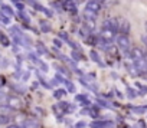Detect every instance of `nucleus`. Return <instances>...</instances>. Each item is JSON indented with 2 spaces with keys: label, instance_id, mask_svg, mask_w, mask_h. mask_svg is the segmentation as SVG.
Here are the masks:
<instances>
[{
  "label": "nucleus",
  "instance_id": "obj_11",
  "mask_svg": "<svg viewBox=\"0 0 147 128\" xmlns=\"http://www.w3.org/2000/svg\"><path fill=\"white\" fill-rule=\"evenodd\" d=\"M90 58H91V60H94L95 63H98L100 66H102V68L105 66L104 63L101 62V59H100V56H98V53H97L95 50H90Z\"/></svg>",
  "mask_w": 147,
  "mask_h": 128
},
{
  "label": "nucleus",
  "instance_id": "obj_10",
  "mask_svg": "<svg viewBox=\"0 0 147 128\" xmlns=\"http://www.w3.org/2000/svg\"><path fill=\"white\" fill-rule=\"evenodd\" d=\"M22 128H39V122L36 119H32V118L30 119H25Z\"/></svg>",
  "mask_w": 147,
  "mask_h": 128
},
{
  "label": "nucleus",
  "instance_id": "obj_30",
  "mask_svg": "<svg viewBox=\"0 0 147 128\" xmlns=\"http://www.w3.org/2000/svg\"><path fill=\"white\" fill-rule=\"evenodd\" d=\"M127 94H128V98H136L137 97V92H134L131 88H127Z\"/></svg>",
  "mask_w": 147,
  "mask_h": 128
},
{
  "label": "nucleus",
  "instance_id": "obj_34",
  "mask_svg": "<svg viewBox=\"0 0 147 128\" xmlns=\"http://www.w3.org/2000/svg\"><path fill=\"white\" fill-rule=\"evenodd\" d=\"M16 7H18L20 12H23V10H25V5H23L22 2H18V3H16Z\"/></svg>",
  "mask_w": 147,
  "mask_h": 128
},
{
  "label": "nucleus",
  "instance_id": "obj_16",
  "mask_svg": "<svg viewBox=\"0 0 147 128\" xmlns=\"http://www.w3.org/2000/svg\"><path fill=\"white\" fill-rule=\"evenodd\" d=\"M55 69L59 72V75H62L63 78H66V76H69V71L68 69H65V68H62V66H59V65H55Z\"/></svg>",
  "mask_w": 147,
  "mask_h": 128
},
{
  "label": "nucleus",
  "instance_id": "obj_35",
  "mask_svg": "<svg viewBox=\"0 0 147 128\" xmlns=\"http://www.w3.org/2000/svg\"><path fill=\"white\" fill-rule=\"evenodd\" d=\"M6 95H0V107H2V105H5V102H6Z\"/></svg>",
  "mask_w": 147,
  "mask_h": 128
},
{
  "label": "nucleus",
  "instance_id": "obj_1",
  "mask_svg": "<svg viewBox=\"0 0 147 128\" xmlns=\"http://www.w3.org/2000/svg\"><path fill=\"white\" fill-rule=\"evenodd\" d=\"M80 82H81L85 88L91 89L92 92H98V86H97L95 81H94V79H91V76H85V75H82V76L80 78Z\"/></svg>",
  "mask_w": 147,
  "mask_h": 128
},
{
  "label": "nucleus",
  "instance_id": "obj_44",
  "mask_svg": "<svg viewBox=\"0 0 147 128\" xmlns=\"http://www.w3.org/2000/svg\"><path fill=\"white\" fill-rule=\"evenodd\" d=\"M13 2H15V3H18V2H19V0H13Z\"/></svg>",
  "mask_w": 147,
  "mask_h": 128
},
{
  "label": "nucleus",
  "instance_id": "obj_24",
  "mask_svg": "<svg viewBox=\"0 0 147 128\" xmlns=\"http://www.w3.org/2000/svg\"><path fill=\"white\" fill-rule=\"evenodd\" d=\"M9 124H10L9 115H0V125H9Z\"/></svg>",
  "mask_w": 147,
  "mask_h": 128
},
{
  "label": "nucleus",
  "instance_id": "obj_37",
  "mask_svg": "<svg viewBox=\"0 0 147 128\" xmlns=\"http://www.w3.org/2000/svg\"><path fill=\"white\" fill-rule=\"evenodd\" d=\"M20 78H22V81H26V79L29 78V72H23V75H22Z\"/></svg>",
  "mask_w": 147,
  "mask_h": 128
},
{
  "label": "nucleus",
  "instance_id": "obj_5",
  "mask_svg": "<svg viewBox=\"0 0 147 128\" xmlns=\"http://www.w3.org/2000/svg\"><path fill=\"white\" fill-rule=\"evenodd\" d=\"M117 43H118V46L123 49V52H127V50L130 49V39H128V36H125V35L117 36Z\"/></svg>",
  "mask_w": 147,
  "mask_h": 128
},
{
  "label": "nucleus",
  "instance_id": "obj_28",
  "mask_svg": "<svg viewBox=\"0 0 147 128\" xmlns=\"http://www.w3.org/2000/svg\"><path fill=\"white\" fill-rule=\"evenodd\" d=\"M0 22H2L3 25H9V23H10V17H7V16H5V15L0 13Z\"/></svg>",
  "mask_w": 147,
  "mask_h": 128
},
{
  "label": "nucleus",
  "instance_id": "obj_43",
  "mask_svg": "<svg viewBox=\"0 0 147 128\" xmlns=\"http://www.w3.org/2000/svg\"><path fill=\"white\" fill-rule=\"evenodd\" d=\"M144 29H146V32H147V22L144 23Z\"/></svg>",
  "mask_w": 147,
  "mask_h": 128
},
{
  "label": "nucleus",
  "instance_id": "obj_21",
  "mask_svg": "<svg viewBox=\"0 0 147 128\" xmlns=\"http://www.w3.org/2000/svg\"><path fill=\"white\" fill-rule=\"evenodd\" d=\"M136 88L140 89V91L137 92V95H146V94H147V86H144L143 84H138V82H137V84H136Z\"/></svg>",
  "mask_w": 147,
  "mask_h": 128
},
{
  "label": "nucleus",
  "instance_id": "obj_45",
  "mask_svg": "<svg viewBox=\"0 0 147 128\" xmlns=\"http://www.w3.org/2000/svg\"><path fill=\"white\" fill-rule=\"evenodd\" d=\"M77 2H82V0H77Z\"/></svg>",
  "mask_w": 147,
  "mask_h": 128
},
{
  "label": "nucleus",
  "instance_id": "obj_6",
  "mask_svg": "<svg viewBox=\"0 0 147 128\" xmlns=\"http://www.w3.org/2000/svg\"><path fill=\"white\" fill-rule=\"evenodd\" d=\"M62 7L65 10H68L69 13H72V15H77V12H78L77 5H75L74 0H62Z\"/></svg>",
  "mask_w": 147,
  "mask_h": 128
},
{
  "label": "nucleus",
  "instance_id": "obj_8",
  "mask_svg": "<svg viewBox=\"0 0 147 128\" xmlns=\"http://www.w3.org/2000/svg\"><path fill=\"white\" fill-rule=\"evenodd\" d=\"M114 38H115V33H114V32L105 30V29L101 30V40H102L104 43H111V42L114 40Z\"/></svg>",
  "mask_w": 147,
  "mask_h": 128
},
{
  "label": "nucleus",
  "instance_id": "obj_15",
  "mask_svg": "<svg viewBox=\"0 0 147 128\" xmlns=\"http://www.w3.org/2000/svg\"><path fill=\"white\" fill-rule=\"evenodd\" d=\"M36 49H38V53H39V55H48V49H46V46H45L43 43L38 42V43H36Z\"/></svg>",
  "mask_w": 147,
  "mask_h": 128
},
{
  "label": "nucleus",
  "instance_id": "obj_18",
  "mask_svg": "<svg viewBox=\"0 0 147 128\" xmlns=\"http://www.w3.org/2000/svg\"><path fill=\"white\" fill-rule=\"evenodd\" d=\"M53 97H55L56 99H62L63 97H66V91H65V89H56V91L53 92Z\"/></svg>",
  "mask_w": 147,
  "mask_h": 128
},
{
  "label": "nucleus",
  "instance_id": "obj_19",
  "mask_svg": "<svg viewBox=\"0 0 147 128\" xmlns=\"http://www.w3.org/2000/svg\"><path fill=\"white\" fill-rule=\"evenodd\" d=\"M75 101H78V102H82L84 105H88V104H90V101L87 99V97H85L84 94H78V95L75 97Z\"/></svg>",
  "mask_w": 147,
  "mask_h": 128
},
{
  "label": "nucleus",
  "instance_id": "obj_4",
  "mask_svg": "<svg viewBox=\"0 0 147 128\" xmlns=\"http://www.w3.org/2000/svg\"><path fill=\"white\" fill-rule=\"evenodd\" d=\"M102 29H105V30H111V32L117 33V32H118V20L114 19V17L107 19V20L102 23Z\"/></svg>",
  "mask_w": 147,
  "mask_h": 128
},
{
  "label": "nucleus",
  "instance_id": "obj_38",
  "mask_svg": "<svg viewBox=\"0 0 147 128\" xmlns=\"http://www.w3.org/2000/svg\"><path fill=\"white\" fill-rule=\"evenodd\" d=\"M5 84H6V79H5L3 76H0V88L5 86Z\"/></svg>",
  "mask_w": 147,
  "mask_h": 128
},
{
  "label": "nucleus",
  "instance_id": "obj_13",
  "mask_svg": "<svg viewBox=\"0 0 147 128\" xmlns=\"http://www.w3.org/2000/svg\"><path fill=\"white\" fill-rule=\"evenodd\" d=\"M39 26H40V30H42L43 33H49V32H51V23H49V22L40 20V22H39Z\"/></svg>",
  "mask_w": 147,
  "mask_h": 128
},
{
  "label": "nucleus",
  "instance_id": "obj_27",
  "mask_svg": "<svg viewBox=\"0 0 147 128\" xmlns=\"http://www.w3.org/2000/svg\"><path fill=\"white\" fill-rule=\"evenodd\" d=\"M133 111L136 114H144V112H147V107H136V108H133Z\"/></svg>",
  "mask_w": 147,
  "mask_h": 128
},
{
  "label": "nucleus",
  "instance_id": "obj_33",
  "mask_svg": "<svg viewBox=\"0 0 147 128\" xmlns=\"http://www.w3.org/2000/svg\"><path fill=\"white\" fill-rule=\"evenodd\" d=\"M59 38H62L65 42H68V40H69V36H68L65 32H61V33H59Z\"/></svg>",
  "mask_w": 147,
  "mask_h": 128
},
{
  "label": "nucleus",
  "instance_id": "obj_20",
  "mask_svg": "<svg viewBox=\"0 0 147 128\" xmlns=\"http://www.w3.org/2000/svg\"><path fill=\"white\" fill-rule=\"evenodd\" d=\"M97 104L100 108H111V104L107 102L105 99H101V98H97Z\"/></svg>",
  "mask_w": 147,
  "mask_h": 128
},
{
  "label": "nucleus",
  "instance_id": "obj_32",
  "mask_svg": "<svg viewBox=\"0 0 147 128\" xmlns=\"http://www.w3.org/2000/svg\"><path fill=\"white\" fill-rule=\"evenodd\" d=\"M85 127H87V122H84V121H80L75 124V128H85Z\"/></svg>",
  "mask_w": 147,
  "mask_h": 128
},
{
  "label": "nucleus",
  "instance_id": "obj_7",
  "mask_svg": "<svg viewBox=\"0 0 147 128\" xmlns=\"http://www.w3.org/2000/svg\"><path fill=\"white\" fill-rule=\"evenodd\" d=\"M118 30L121 32V35H128L130 32V22L127 19H118Z\"/></svg>",
  "mask_w": 147,
  "mask_h": 128
},
{
  "label": "nucleus",
  "instance_id": "obj_26",
  "mask_svg": "<svg viewBox=\"0 0 147 128\" xmlns=\"http://www.w3.org/2000/svg\"><path fill=\"white\" fill-rule=\"evenodd\" d=\"M0 43H2L3 46H9V45H10V40H9L3 33H0Z\"/></svg>",
  "mask_w": 147,
  "mask_h": 128
},
{
  "label": "nucleus",
  "instance_id": "obj_42",
  "mask_svg": "<svg viewBox=\"0 0 147 128\" xmlns=\"http://www.w3.org/2000/svg\"><path fill=\"white\" fill-rule=\"evenodd\" d=\"M92 2H97V3H100V5H102V3L105 2V0H92Z\"/></svg>",
  "mask_w": 147,
  "mask_h": 128
},
{
  "label": "nucleus",
  "instance_id": "obj_14",
  "mask_svg": "<svg viewBox=\"0 0 147 128\" xmlns=\"http://www.w3.org/2000/svg\"><path fill=\"white\" fill-rule=\"evenodd\" d=\"M12 112H13V109L9 105H2V107H0V115H9L10 117Z\"/></svg>",
  "mask_w": 147,
  "mask_h": 128
},
{
  "label": "nucleus",
  "instance_id": "obj_3",
  "mask_svg": "<svg viewBox=\"0 0 147 128\" xmlns=\"http://www.w3.org/2000/svg\"><path fill=\"white\" fill-rule=\"evenodd\" d=\"M91 128H114V122L110 119H95L90 125Z\"/></svg>",
  "mask_w": 147,
  "mask_h": 128
},
{
  "label": "nucleus",
  "instance_id": "obj_12",
  "mask_svg": "<svg viewBox=\"0 0 147 128\" xmlns=\"http://www.w3.org/2000/svg\"><path fill=\"white\" fill-rule=\"evenodd\" d=\"M0 13L2 15H5V16H7V17H12V16H15V12L9 7V6H2V9H0Z\"/></svg>",
  "mask_w": 147,
  "mask_h": 128
},
{
  "label": "nucleus",
  "instance_id": "obj_22",
  "mask_svg": "<svg viewBox=\"0 0 147 128\" xmlns=\"http://www.w3.org/2000/svg\"><path fill=\"white\" fill-rule=\"evenodd\" d=\"M85 27L88 30H94L95 29V20L92 19H85Z\"/></svg>",
  "mask_w": 147,
  "mask_h": 128
},
{
  "label": "nucleus",
  "instance_id": "obj_29",
  "mask_svg": "<svg viewBox=\"0 0 147 128\" xmlns=\"http://www.w3.org/2000/svg\"><path fill=\"white\" fill-rule=\"evenodd\" d=\"M72 58H74V60H75V62H78L82 56H81V53H78L77 50H72Z\"/></svg>",
  "mask_w": 147,
  "mask_h": 128
},
{
  "label": "nucleus",
  "instance_id": "obj_9",
  "mask_svg": "<svg viewBox=\"0 0 147 128\" xmlns=\"http://www.w3.org/2000/svg\"><path fill=\"white\" fill-rule=\"evenodd\" d=\"M85 9H88V10H91V12H94V13H98L100 9H101V5L97 3V2H92V0H88Z\"/></svg>",
  "mask_w": 147,
  "mask_h": 128
},
{
  "label": "nucleus",
  "instance_id": "obj_23",
  "mask_svg": "<svg viewBox=\"0 0 147 128\" xmlns=\"http://www.w3.org/2000/svg\"><path fill=\"white\" fill-rule=\"evenodd\" d=\"M84 16H85V19H92V20H95L97 13H94V12H91V10L85 9V10H84Z\"/></svg>",
  "mask_w": 147,
  "mask_h": 128
},
{
  "label": "nucleus",
  "instance_id": "obj_31",
  "mask_svg": "<svg viewBox=\"0 0 147 128\" xmlns=\"http://www.w3.org/2000/svg\"><path fill=\"white\" fill-rule=\"evenodd\" d=\"M20 17H22V19H23V20H25L26 23H29V22H30V19H29V16H28L26 13H23V12H20Z\"/></svg>",
  "mask_w": 147,
  "mask_h": 128
},
{
  "label": "nucleus",
  "instance_id": "obj_40",
  "mask_svg": "<svg viewBox=\"0 0 147 128\" xmlns=\"http://www.w3.org/2000/svg\"><path fill=\"white\" fill-rule=\"evenodd\" d=\"M52 7H55V9H58V10H61V6H59V3H52Z\"/></svg>",
  "mask_w": 147,
  "mask_h": 128
},
{
  "label": "nucleus",
  "instance_id": "obj_17",
  "mask_svg": "<svg viewBox=\"0 0 147 128\" xmlns=\"http://www.w3.org/2000/svg\"><path fill=\"white\" fill-rule=\"evenodd\" d=\"M127 69H128V74H130V75H133V76H136V75H141V74H140V71L134 66V63H133V65H128V66H127Z\"/></svg>",
  "mask_w": 147,
  "mask_h": 128
},
{
  "label": "nucleus",
  "instance_id": "obj_2",
  "mask_svg": "<svg viewBox=\"0 0 147 128\" xmlns=\"http://www.w3.org/2000/svg\"><path fill=\"white\" fill-rule=\"evenodd\" d=\"M6 105H9L13 111H18L22 108V101L19 97H15V95H10L6 98Z\"/></svg>",
  "mask_w": 147,
  "mask_h": 128
},
{
  "label": "nucleus",
  "instance_id": "obj_39",
  "mask_svg": "<svg viewBox=\"0 0 147 128\" xmlns=\"http://www.w3.org/2000/svg\"><path fill=\"white\" fill-rule=\"evenodd\" d=\"M6 128H20L18 124H9V125H6Z\"/></svg>",
  "mask_w": 147,
  "mask_h": 128
},
{
  "label": "nucleus",
  "instance_id": "obj_25",
  "mask_svg": "<svg viewBox=\"0 0 147 128\" xmlns=\"http://www.w3.org/2000/svg\"><path fill=\"white\" fill-rule=\"evenodd\" d=\"M65 85H66V89H68V92H71V94H75V85H74L71 81H65Z\"/></svg>",
  "mask_w": 147,
  "mask_h": 128
},
{
  "label": "nucleus",
  "instance_id": "obj_36",
  "mask_svg": "<svg viewBox=\"0 0 147 128\" xmlns=\"http://www.w3.org/2000/svg\"><path fill=\"white\" fill-rule=\"evenodd\" d=\"M53 45L58 46V48H61V46H62V42H61L59 39H53Z\"/></svg>",
  "mask_w": 147,
  "mask_h": 128
},
{
  "label": "nucleus",
  "instance_id": "obj_41",
  "mask_svg": "<svg viewBox=\"0 0 147 128\" xmlns=\"http://www.w3.org/2000/svg\"><path fill=\"white\" fill-rule=\"evenodd\" d=\"M141 40H143V43L147 46V35H146V36H143V38H141Z\"/></svg>",
  "mask_w": 147,
  "mask_h": 128
}]
</instances>
